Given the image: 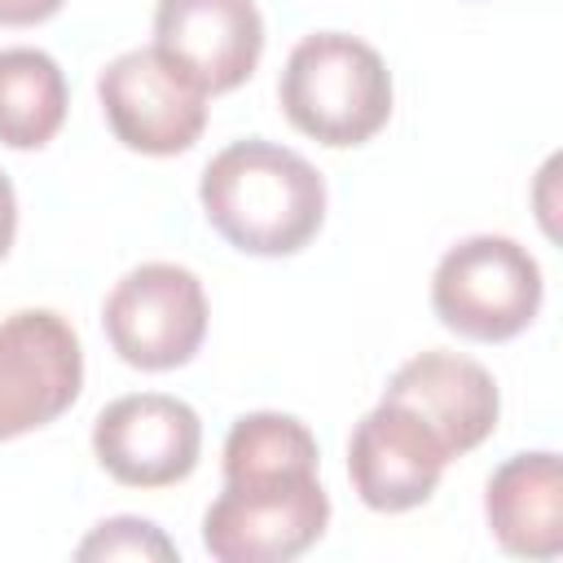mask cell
Segmentation results:
<instances>
[{"label": "cell", "instance_id": "cell-5", "mask_svg": "<svg viewBox=\"0 0 563 563\" xmlns=\"http://www.w3.org/2000/svg\"><path fill=\"white\" fill-rule=\"evenodd\" d=\"M110 347L136 369L185 365L207 334V295L185 264L150 260L114 282L101 308Z\"/></svg>", "mask_w": 563, "mask_h": 563}, {"label": "cell", "instance_id": "cell-8", "mask_svg": "<svg viewBox=\"0 0 563 563\" xmlns=\"http://www.w3.org/2000/svg\"><path fill=\"white\" fill-rule=\"evenodd\" d=\"M92 453L128 488H167L198 466L202 422L167 391L119 396L97 413Z\"/></svg>", "mask_w": 563, "mask_h": 563}, {"label": "cell", "instance_id": "cell-3", "mask_svg": "<svg viewBox=\"0 0 563 563\" xmlns=\"http://www.w3.org/2000/svg\"><path fill=\"white\" fill-rule=\"evenodd\" d=\"M330 497L317 471H277L224 479L202 515V545L216 563H286L321 541Z\"/></svg>", "mask_w": 563, "mask_h": 563}, {"label": "cell", "instance_id": "cell-6", "mask_svg": "<svg viewBox=\"0 0 563 563\" xmlns=\"http://www.w3.org/2000/svg\"><path fill=\"white\" fill-rule=\"evenodd\" d=\"M84 387V352L53 308H22L0 321V440L62 418Z\"/></svg>", "mask_w": 563, "mask_h": 563}, {"label": "cell", "instance_id": "cell-12", "mask_svg": "<svg viewBox=\"0 0 563 563\" xmlns=\"http://www.w3.org/2000/svg\"><path fill=\"white\" fill-rule=\"evenodd\" d=\"M484 515L506 554L554 559L563 550V471L559 453H515L484 488Z\"/></svg>", "mask_w": 563, "mask_h": 563}, {"label": "cell", "instance_id": "cell-13", "mask_svg": "<svg viewBox=\"0 0 563 563\" xmlns=\"http://www.w3.org/2000/svg\"><path fill=\"white\" fill-rule=\"evenodd\" d=\"M66 119V75L44 48H0V141L40 150Z\"/></svg>", "mask_w": 563, "mask_h": 563}, {"label": "cell", "instance_id": "cell-10", "mask_svg": "<svg viewBox=\"0 0 563 563\" xmlns=\"http://www.w3.org/2000/svg\"><path fill=\"white\" fill-rule=\"evenodd\" d=\"M154 48L202 92H229L255 70L264 53V22L255 0H158Z\"/></svg>", "mask_w": 563, "mask_h": 563}, {"label": "cell", "instance_id": "cell-11", "mask_svg": "<svg viewBox=\"0 0 563 563\" xmlns=\"http://www.w3.org/2000/svg\"><path fill=\"white\" fill-rule=\"evenodd\" d=\"M383 400L409 405L440 435V444L453 457L484 444L501 413L493 374L479 361L457 356V352H422V356L405 361L391 374Z\"/></svg>", "mask_w": 563, "mask_h": 563}, {"label": "cell", "instance_id": "cell-1", "mask_svg": "<svg viewBox=\"0 0 563 563\" xmlns=\"http://www.w3.org/2000/svg\"><path fill=\"white\" fill-rule=\"evenodd\" d=\"M211 229L246 255H295L325 220L321 172L273 141L246 136L224 145L198 185Z\"/></svg>", "mask_w": 563, "mask_h": 563}, {"label": "cell", "instance_id": "cell-14", "mask_svg": "<svg viewBox=\"0 0 563 563\" xmlns=\"http://www.w3.org/2000/svg\"><path fill=\"white\" fill-rule=\"evenodd\" d=\"M321 453L312 431L290 413H246L224 440V479L277 475V471H317Z\"/></svg>", "mask_w": 563, "mask_h": 563}, {"label": "cell", "instance_id": "cell-16", "mask_svg": "<svg viewBox=\"0 0 563 563\" xmlns=\"http://www.w3.org/2000/svg\"><path fill=\"white\" fill-rule=\"evenodd\" d=\"M66 0H0V26H35L53 18Z\"/></svg>", "mask_w": 563, "mask_h": 563}, {"label": "cell", "instance_id": "cell-2", "mask_svg": "<svg viewBox=\"0 0 563 563\" xmlns=\"http://www.w3.org/2000/svg\"><path fill=\"white\" fill-rule=\"evenodd\" d=\"M277 101L303 136L330 150H347L365 145L391 119V75L378 48H369L365 40L317 31L290 48Z\"/></svg>", "mask_w": 563, "mask_h": 563}, {"label": "cell", "instance_id": "cell-9", "mask_svg": "<svg viewBox=\"0 0 563 563\" xmlns=\"http://www.w3.org/2000/svg\"><path fill=\"white\" fill-rule=\"evenodd\" d=\"M453 453L440 444V435L396 400H378L352 431L347 444V475L356 497L369 510L400 515L422 506L435 488Z\"/></svg>", "mask_w": 563, "mask_h": 563}, {"label": "cell", "instance_id": "cell-7", "mask_svg": "<svg viewBox=\"0 0 563 563\" xmlns=\"http://www.w3.org/2000/svg\"><path fill=\"white\" fill-rule=\"evenodd\" d=\"M97 97L110 132L136 154H180L207 128V92L158 48L119 53L101 70Z\"/></svg>", "mask_w": 563, "mask_h": 563}, {"label": "cell", "instance_id": "cell-15", "mask_svg": "<svg viewBox=\"0 0 563 563\" xmlns=\"http://www.w3.org/2000/svg\"><path fill=\"white\" fill-rule=\"evenodd\" d=\"M79 559H176V545L150 523V519H106L97 532L75 550Z\"/></svg>", "mask_w": 563, "mask_h": 563}, {"label": "cell", "instance_id": "cell-4", "mask_svg": "<svg viewBox=\"0 0 563 563\" xmlns=\"http://www.w3.org/2000/svg\"><path fill=\"white\" fill-rule=\"evenodd\" d=\"M435 317L475 343H501L532 325L541 308V268L515 238L479 233L444 251L431 277Z\"/></svg>", "mask_w": 563, "mask_h": 563}, {"label": "cell", "instance_id": "cell-17", "mask_svg": "<svg viewBox=\"0 0 563 563\" xmlns=\"http://www.w3.org/2000/svg\"><path fill=\"white\" fill-rule=\"evenodd\" d=\"M13 233H18V198H13V185H9V176L0 172V260L9 255V246H13Z\"/></svg>", "mask_w": 563, "mask_h": 563}]
</instances>
